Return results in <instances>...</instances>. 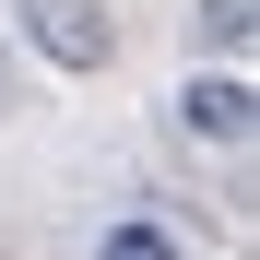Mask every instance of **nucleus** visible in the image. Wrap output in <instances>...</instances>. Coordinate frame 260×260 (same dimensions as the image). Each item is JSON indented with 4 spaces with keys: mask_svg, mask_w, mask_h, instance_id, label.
I'll return each mask as SVG.
<instances>
[{
    "mask_svg": "<svg viewBox=\"0 0 260 260\" xmlns=\"http://www.w3.org/2000/svg\"><path fill=\"white\" fill-rule=\"evenodd\" d=\"M178 130L189 142H248V83L237 71H189L178 83Z\"/></svg>",
    "mask_w": 260,
    "mask_h": 260,
    "instance_id": "f03ea898",
    "label": "nucleus"
},
{
    "mask_svg": "<svg viewBox=\"0 0 260 260\" xmlns=\"http://www.w3.org/2000/svg\"><path fill=\"white\" fill-rule=\"evenodd\" d=\"M248 0H201V12H189V48H248Z\"/></svg>",
    "mask_w": 260,
    "mask_h": 260,
    "instance_id": "7ed1b4c3",
    "label": "nucleus"
},
{
    "mask_svg": "<svg viewBox=\"0 0 260 260\" xmlns=\"http://www.w3.org/2000/svg\"><path fill=\"white\" fill-rule=\"evenodd\" d=\"M95 260H189L178 237H166V225H142V213H130V225H107V248Z\"/></svg>",
    "mask_w": 260,
    "mask_h": 260,
    "instance_id": "20e7f679",
    "label": "nucleus"
},
{
    "mask_svg": "<svg viewBox=\"0 0 260 260\" xmlns=\"http://www.w3.org/2000/svg\"><path fill=\"white\" fill-rule=\"evenodd\" d=\"M24 36H36L59 71H107V59H118V24L95 12V0H24Z\"/></svg>",
    "mask_w": 260,
    "mask_h": 260,
    "instance_id": "f257e3e1",
    "label": "nucleus"
}]
</instances>
